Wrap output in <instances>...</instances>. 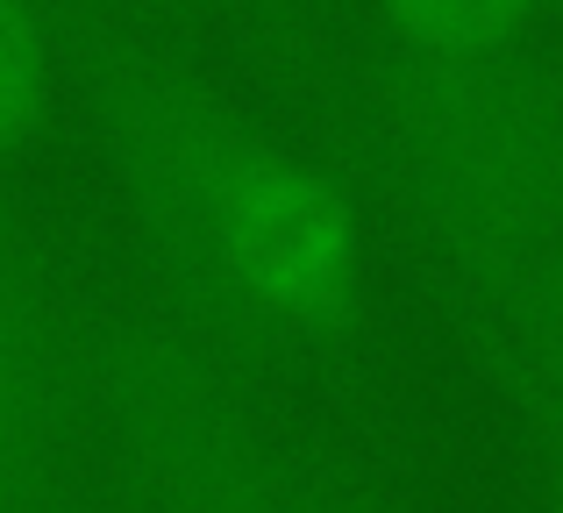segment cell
<instances>
[{
  "label": "cell",
  "instance_id": "obj_1",
  "mask_svg": "<svg viewBox=\"0 0 563 513\" xmlns=\"http://www.w3.org/2000/svg\"><path fill=\"white\" fill-rule=\"evenodd\" d=\"M71 86L114 200L192 335L221 357H257L343 328L357 300V236L314 165L235 114L200 65L100 8L71 22Z\"/></svg>",
  "mask_w": 563,
  "mask_h": 513
},
{
  "label": "cell",
  "instance_id": "obj_2",
  "mask_svg": "<svg viewBox=\"0 0 563 513\" xmlns=\"http://www.w3.org/2000/svg\"><path fill=\"white\" fill-rule=\"evenodd\" d=\"M314 136L442 271L563 250V71L507 43L307 36Z\"/></svg>",
  "mask_w": 563,
  "mask_h": 513
},
{
  "label": "cell",
  "instance_id": "obj_3",
  "mask_svg": "<svg viewBox=\"0 0 563 513\" xmlns=\"http://www.w3.org/2000/svg\"><path fill=\"white\" fill-rule=\"evenodd\" d=\"M79 414L122 513H292V449L235 357L179 314H108L79 343Z\"/></svg>",
  "mask_w": 563,
  "mask_h": 513
},
{
  "label": "cell",
  "instance_id": "obj_4",
  "mask_svg": "<svg viewBox=\"0 0 563 513\" xmlns=\"http://www.w3.org/2000/svg\"><path fill=\"white\" fill-rule=\"evenodd\" d=\"M471 371L499 400L536 513H563V250L450 278Z\"/></svg>",
  "mask_w": 563,
  "mask_h": 513
},
{
  "label": "cell",
  "instance_id": "obj_5",
  "mask_svg": "<svg viewBox=\"0 0 563 513\" xmlns=\"http://www.w3.org/2000/svg\"><path fill=\"white\" fill-rule=\"evenodd\" d=\"M79 406V349L65 343L36 222L0 186V513H51Z\"/></svg>",
  "mask_w": 563,
  "mask_h": 513
},
{
  "label": "cell",
  "instance_id": "obj_6",
  "mask_svg": "<svg viewBox=\"0 0 563 513\" xmlns=\"http://www.w3.org/2000/svg\"><path fill=\"white\" fill-rule=\"evenodd\" d=\"M399 8V36L421 43H507L528 0H385Z\"/></svg>",
  "mask_w": 563,
  "mask_h": 513
},
{
  "label": "cell",
  "instance_id": "obj_7",
  "mask_svg": "<svg viewBox=\"0 0 563 513\" xmlns=\"http://www.w3.org/2000/svg\"><path fill=\"white\" fill-rule=\"evenodd\" d=\"M292 513H407V506L372 478H357L350 464L292 449Z\"/></svg>",
  "mask_w": 563,
  "mask_h": 513
},
{
  "label": "cell",
  "instance_id": "obj_8",
  "mask_svg": "<svg viewBox=\"0 0 563 513\" xmlns=\"http://www.w3.org/2000/svg\"><path fill=\"white\" fill-rule=\"evenodd\" d=\"M29 100H36V36H29V22L0 0V143L29 122Z\"/></svg>",
  "mask_w": 563,
  "mask_h": 513
},
{
  "label": "cell",
  "instance_id": "obj_9",
  "mask_svg": "<svg viewBox=\"0 0 563 513\" xmlns=\"http://www.w3.org/2000/svg\"><path fill=\"white\" fill-rule=\"evenodd\" d=\"M550 8H556V22H563V0H550Z\"/></svg>",
  "mask_w": 563,
  "mask_h": 513
}]
</instances>
